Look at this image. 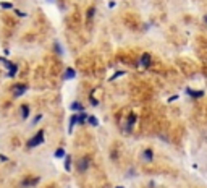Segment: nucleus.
<instances>
[{
  "label": "nucleus",
  "instance_id": "obj_5",
  "mask_svg": "<svg viewBox=\"0 0 207 188\" xmlns=\"http://www.w3.org/2000/svg\"><path fill=\"white\" fill-rule=\"evenodd\" d=\"M136 120H138L136 114H134V112H131L130 117H128V123H126V131H128V133L133 130V126H134V123H136Z\"/></svg>",
  "mask_w": 207,
  "mask_h": 188
},
{
  "label": "nucleus",
  "instance_id": "obj_18",
  "mask_svg": "<svg viewBox=\"0 0 207 188\" xmlns=\"http://www.w3.org/2000/svg\"><path fill=\"white\" fill-rule=\"evenodd\" d=\"M88 122H89V123H91L92 126H97V125H99V120H97V118H96V117H92V115H91V117L88 118Z\"/></svg>",
  "mask_w": 207,
  "mask_h": 188
},
{
  "label": "nucleus",
  "instance_id": "obj_4",
  "mask_svg": "<svg viewBox=\"0 0 207 188\" xmlns=\"http://www.w3.org/2000/svg\"><path fill=\"white\" fill-rule=\"evenodd\" d=\"M28 91V84H15V86H13V96H15V97H20V96H23Z\"/></svg>",
  "mask_w": 207,
  "mask_h": 188
},
{
  "label": "nucleus",
  "instance_id": "obj_20",
  "mask_svg": "<svg viewBox=\"0 0 207 188\" xmlns=\"http://www.w3.org/2000/svg\"><path fill=\"white\" fill-rule=\"evenodd\" d=\"M123 75H125V71H117L115 75H113L112 78H110V81H113V80H117V78H120V76H123Z\"/></svg>",
  "mask_w": 207,
  "mask_h": 188
},
{
  "label": "nucleus",
  "instance_id": "obj_29",
  "mask_svg": "<svg viewBox=\"0 0 207 188\" xmlns=\"http://www.w3.org/2000/svg\"><path fill=\"white\" fill-rule=\"evenodd\" d=\"M49 2H54V0H49Z\"/></svg>",
  "mask_w": 207,
  "mask_h": 188
},
{
  "label": "nucleus",
  "instance_id": "obj_11",
  "mask_svg": "<svg viewBox=\"0 0 207 188\" xmlns=\"http://www.w3.org/2000/svg\"><path fill=\"white\" fill-rule=\"evenodd\" d=\"M20 109H21V118L23 120H28V117H29V105L23 104Z\"/></svg>",
  "mask_w": 207,
  "mask_h": 188
},
{
  "label": "nucleus",
  "instance_id": "obj_23",
  "mask_svg": "<svg viewBox=\"0 0 207 188\" xmlns=\"http://www.w3.org/2000/svg\"><path fill=\"white\" fill-rule=\"evenodd\" d=\"M41 118H42V115L39 114V115H37V117H36V118H34V120H33V123H34V125H36V123H39V122H41Z\"/></svg>",
  "mask_w": 207,
  "mask_h": 188
},
{
  "label": "nucleus",
  "instance_id": "obj_6",
  "mask_svg": "<svg viewBox=\"0 0 207 188\" xmlns=\"http://www.w3.org/2000/svg\"><path fill=\"white\" fill-rule=\"evenodd\" d=\"M141 157H143L146 162H151V160L154 159V151H152L151 148H146V149L143 151V154H141Z\"/></svg>",
  "mask_w": 207,
  "mask_h": 188
},
{
  "label": "nucleus",
  "instance_id": "obj_7",
  "mask_svg": "<svg viewBox=\"0 0 207 188\" xmlns=\"http://www.w3.org/2000/svg\"><path fill=\"white\" fill-rule=\"evenodd\" d=\"M186 93H188V96H191L193 99H201L202 96H204V91H194V89H191V88H186Z\"/></svg>",
  "mask_w": 207,
  "mask_h": 188
},
{
  "label": "nucleus",
  "instance_id": "obj_22",
  "mask_svg": "<svg viewBox=\"0 0 207 188\" xmlns=\"http://www.w3.org/2000/svg\"><path fill=\"white\" fill-rule=\"evenodd\" d=\"M89 101H91V104H92V105H97V101L94 99V96H92V94L89 96Z\"/></svg>",
  "mask_w": 207,
  "mask_h": 188
},
{
  "label": "nucleus",
  "instance_id": "obj_10",
  "mask_svg": "<svg viewBox=\"0 0 207 188\" xmlns=\"http://www.w3.org/2000/svg\"><path fill=\"white\" fill-rule=\"evenodd\" d=\"M78 123V115L75 114V115H71V118H70V123H68V133L71 135V131H73V128H75V125Z\"/></svg>",
  "mask_w": 207,
  "mask_h": 188
},
{
  "label": "nucleus",
  "instance_id": "obj_24",
  "mask_svg": "<svg viewBox=\"0 0 207 188\" xmlns=\"http://www.w3.org/2000/svg\"><path fill=\"white\" fill-rule=\"evenodd\" d=\"M16 15H18L20 18H25V16H26V13H23V12H20V10H16Z\"/></svg>",
  "mask_w": 207,
  "mask_h": 188
},
{
  "label": "nucleus",
  "instance_id": "obj_17",
  "mask_svg": "<svg viewBox=\"0 0 207 188\" xmlns=\"http://www.w3.org/2000/svg\"><path fill=\"white\" fill-rule=\"evenodd\" d=\"M94 13H96V7H91V8L88 10V21H91V20L94 18Z\"/></svg>",
  "mask_w": 207,
  "mask_h": 188
},
{
  "label": "nucleus",
  "instance_id": "obj_19",
  "mask_svg": "<svg viewBox=\"0 0 207 188\" xmlns=\"http://www.w3.org/2000/svg\"><path fill=\"white\" fill-rule=\"evenodd\" d=\"M2 8L12 10V8H13V3H10V2H2Z\"/></svg>",
  "mask_w": 207,
  "mask_h": 188
},
{
  "label": "nucleus",
  "instance_id": "obj_28",
  "mask_svg": "<svg viewBox=\"0 0 207 188\" xmlns=\"http://www.w3.org/2000/svg\"><path fill=\"white\" fill-rule=\"evenodd\" d=\"M117 188H123V187H117Z\"/></svg>",
  "mask_w": 207,
  "mask_h": 188
},
{
  "label": "nucleus",
  "instance_id": "obj_2",
  "mask_svg": "<svg viewBox=\"0 0 207 188\" xmlns=\"http://www.w3.org/2000/svg\"><path fill=\"white\" fill-rule=\"evenodd\" d=\"M0 62L5 65V68H8V73H7V76H8V78H13V76H15L16 71H18V65L12 63L10 60H7L5 57H0Z\"/></svg>",
  "mask_w": 207,
  "mask_h": 188
},
{
  "label": "nucleus",
  "instance_id": "obj_1",
  "mask_svg": "<svg viewBox=\"0 0 207 188\" xmlns=\"http://www.w3.org/2000/svg\"><path fill=\"white\" fill-rule=\"evenodd\" d=\"M42 143H44V130H39V131L28 141V148H37V146H41Z\"/></svg>",
  "mask_w": 207,
  "mask_h": 188
},
{
  "label": "nucleus",
  "instance_id": "obj_16",
  "mask_svg": "<svg viewBox=\"0 0 207 188\" xmlns=\"http://www.w3.org/2000/svg\"><path fill=\"white\" fill-rule=\"evenodd\" d=\"M70 109H71V110H79V112H83V109H84V107H83V105L76 101V102H73V104L70 105Z\"/></svg>",
  "mask_w": 207,
  "mask_h": 188
},
{
  "label": "nucleus",
  "instance_id": "obj_9",
  "mask_svg": "<svg viewBox=\"0 0 207 188\" xmlns=\"http://www.w3.org/2000/svg\"><path fill=\"white\" fill-rule=\"evenodd\" d=\"M149 63H151V55L149 54H143L141 55V65H143V68H149Z\"/></svg>",
  "mask_w": 207,
  "mask_h": 188
},
{
  "label": "nucleus",
  "instance_id": "obj_21",
  "mask_svg": "<svg viewBox=\"0 0 207 188\" xmlns=\"http://www.w3.org/2000/svg\"><path fill=\"white\" fill-rule=\"evenodd\" d=\"M55 50H57V52L60 54V55H62V52H63V50H62V47H60V44H58V42H55Z\"/></svg>",
  "mask_w": 207,
  "mask_h": 188
},
{
  "label": "nucleus",
  "instance_id": "obj_3",
  "mask_svg": "<svg viewBox=\"0 0 207 188\" xmlns=\"http://www.w3.org/2000/svg\"><path fill=\"white\" fill-rule=\"evenodd\" d=\"M89 164H91V159H89V157H81V159L78 160V165H76L78 172L79 173L86 172V170L89 169Z\"/></svg>",
  "mask_w": 207,
  "mask_h": 188
},
{
  "label": "nucleus",
  "instance_id": "obj_12",
  "mask_svg": "<svg viewBox=\"0 0 207 188\" xmlns=\"http://www.w3.org/2000/svg\"><path fill=\"white\" fill-rule=\"evenodd\" d=\"M88 118H89V115L86 114V112H81V114L78 115V123H79V125L86 123V122H88Z\"/></svg>",
  "mask_w": 207,
  "mask_h": 188
},
{
  "label": "nucleus",
  "instance_id": "obj_25",
  "mask_svg": "<svg viewBox=\"0 0 207 188\" xmlns=\"http://www.w3.org/2000/svg\"><path fill=\"white\" fill-rule=\"evenodd\" d=\"M177 99H178V96H177V94H175V96H172V97H170V99H168V102H172V101H177Z\"/></svg>",
  "mask_w": 207,
  "mask_h": 188
},
{
  "label": "nucleus",
  "instance_id": "obj_8",
  "mask_svg": "<svg viewBox=\"0 0 207 188\" xmlns=\"http://www.w3.org/2000/svg\"><path fill=\"white\" fill-rule=\"evenodd\" d=\"M76 76V71H75V68H67L65 70V75H63V81L67 80H71V78Z\"/></svg>",
  "mask_w": 207,
  "mask_h": 188
},
{
  "label": "nucleus",
  "instance_id": "obj_13",
  "mask_svg": "<svg viewBox=\"0 0 207 188\" xmlns=\"http://www.w3.org/2000/svg\"><path fill=\"white\" fill-rule=\"evenodd\" d=\"M39 182H41L39 177H36V179H33V180H25V182H23V187H31V185H34V183H39Z\"/></svg>",
  "mask_w": 207,
  "mask_h": 188
},
{
  "label": "nucleus",
  "instance_id": "obj_26",
  "mask_svg": "<svg viewBox=\"0 0 207 188\" xmlns=\"http://www.w3.org/2000/svg\"><path fill=\"white\" fill-rule=\"evenodd\" d=\"M7 159H8V157H5V156H3V154H0V160H3V162H5Z\"/></svg>",
  "mask_w": 207,
  "mask_h": 188
},
{
  "label": "nucleus",
  "instance_id": "obj_14",
  "mask_svg": "<svg viewBox=\"0 0 207 188\" xmlns=\"http://www.w3.org/2000/svg\"><path fill=\"white\" fill-rule=\"evenodd\" d=\"M65 170L67 172L71 170V156H65Z\"/></svg>",
  "mask_w": 207,
  "mask_h": 188
},
{
  "label": "nucleus",
  "instance_id": "obj_15",
  "mask_svg": "<svg viewBox=\"0 0 207 188\" xmlns=\"http://www.w3.org/2000/svg\"><path fill=\"white\" fill-rule=\"evenodd\" d=\"M54 156L57 157V159H62V157H65V149H63V148H58V149H55Z\"/></svg>",
  "mask_w": 207,
  "mask_h": 188
},
{
  "label": "nucleus",
  "instance_id": "obj_27",
  "mask_svg": "<svg viewBox=\"0 0 207 188\" xmlns=\"http://www.w3.org/2000/svg\"><path fill=\"white\" fill-rule=\"evenodd\" d=\"M204 21H206V23H207V15H206V16H204Z\"/></svg>",
  "mask_w": 207,
  "mask_h": 188
}]
</instances>
